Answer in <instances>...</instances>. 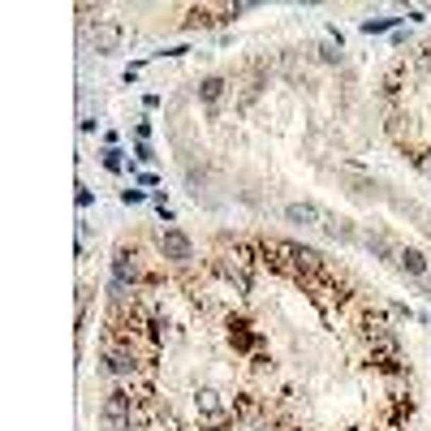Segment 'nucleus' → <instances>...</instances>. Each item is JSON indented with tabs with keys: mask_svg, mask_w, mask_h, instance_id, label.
I'll list each match as a JSON object with an SVG mask.
<instances>
[{
	"mask_svg": "<svg viewBox=\"0 0 431 431\" xmlns=\"http://www.w3.org/2000/svg\"><path fill=\"white\" fill-rule=\"evenodd\" d=\"M328 237H337V242H354V225L345 220V216H332V211H323V225H319Z\"/></svg>",
	"mask_w": 431,
	"mask_h": 431,
	"instance_id": "nucleus-9",
	"label": "nucleus"
},
{
	"mask_svg": "<svg viewBox=\"0 0 431 431\" xmlns=\"http://www.w3.org/2000/svg\"><path fill=\"white\" fill-rule=\"evenodd\" d=\"M159 254H164V259H173V263H190L194 259V242L181 233V229H159Z\"/></svg>",
	"mask_w": 431,
	"mask_h": 431,
	"instance_id": "nucleus-3",
	"label": "nucleus"
},
{
	"mask_svg": "<svg viewBox=\"0 0 431 431\" xmlns=\"http://www.w3.org/2000/svg\"><path fill=\"white\" fill-rule=\"evenodd\" d=\"M211 22H216V18H211V9H190V18H186L181 26H186V30H194V26H211Z\"/></svg>",
	"mask_w": 431,
	"mask_h": 431,
	"instance_id": "nucleus-13",
	"label": "nucleus"
},
{
	"mask_svg": "<svg viewBox=\"0 0 431 431\" xmlns=\"http://www.w3.org/2000/svg\"><path fill=\"white\" fill-rule=\"evenodd\" d=\"M366 246H371V250H375V254H384V259H388V254H393V250H388V242H384V237H366ZM393 259H397V254H393Z\"/></svg>",
	"mask_w": 431,
	"mask_h": 431,
	"instance_id": "nucleus-16",
	"label": "nucleus"
},
{
	"mask_svg": "<svg viewBox=\"0 0 431 431\" xmlns=\"http://www.w3.org/2000/svg\"><path fill=\"white\" fill-rule=\"evenodd\" d=\"M397 267L410 272V276H427V254L414 250V246H405V250H397Z\"/></svg>",
	"mask_w": 431,
	"mask_h": 431,
	"instance_id": "nucleus-8",
	"label": "nucleus"
},
{
	"mask_svg": "<svg viewBox=\"0 0 431 431\" xmlns=\"http://www.w3.org/2000/svg\"><path fill=\"white\" fill-rule=\"evenodd\" d=\"M285 220L289 225H323V211L315 203H285Z\"/></svg>",
	"mask_w": 431,
	"mask_h": 431,
	"instance_id": "nucleus-7",
	"label": "nucleus"
},
{
	"mask_svg": "<svg viewBox=\"0 0 431 431\" xmlns=\"http://www.w3.org/2000/svg\"><path fill=\"white\" fill-rule=\"evenodd\" d=\"M401 18H366L362 22V35H384V30H393Z\"/></svg>",
	"mask_w": 431,
	"mask_h": 431,
	"instance_id": "nucleus-11",
	"label": "nucleus"
},
{
	"mask_svg": "<svg viewBox=\"0 0 431 431\" xmlns=\"http://www.w3.org/2000/svg\"><path fill=\"white\" fill-rule=\"evenodd\" d=\"M91 43H95V52H103V57H108V52H117L121 47V26L117 22H95L91 26Z\"/></svg>",
	"mask_w": 431,
	"mask_h": 431,
	"instance_id": "nucleus-5",
	"label": "nucleus"
},
{
	"mask_svg": "<svg viewBox=\"0 0 431 431\" xmlns=\"http://www.w3.org/2000/svg\"><path fill=\"white\" fill-rule=\"evenodd\" d=\"M229 341H233V349H242V354H250L254 345H259V332L250 328L246 319H229Z\"/></svg>",
	"mask_w": 431,
	"mask_h": 431,
	"instance_id": "nucleus-6",
	"label": "nucleus"
},
{
	"mask_svg": "<svg viewBox=\"0 0 431 431\" xmlns=\"http://www.w3.org/2000/svg\"><path fill=\"white\" fill-rule=\"evenodd\" d=\"M130 285H138V263H134L130 250H117V259H113V289L130 293Z\"/></svg>",
	"mask_w": 431,
	"mask_h": 431,
	"instance_id": "nucleus-4",
	"label": "nucleus"
},
{
	"mask_svg": "<svg viewBox=\"0 0 431 431\" xmlns=\"http://www.w3.org/2000/svg\"><path fill=\"white\" fill-rule=\"evenodd\" d=\"M121 164H125L121 151H117V147H103V169H108V173H121Z\"/></svg>",
	"mask_w": 431,
	"mask_h": 431,
	"instance_id": "nucleus-14",
	"label": "nucleus"
},
{
	"mask_svg": "<svg viewBox=\"0 0 431 431\" xmlns=\"http://www.w3.org/2000/svg\"><path fill=\"white\" fill-rule=\"evenodd\" d=\"M194 410H198V418L207 427H225L229 422V405H225V397L216 393V388H198L194 393Z\"/></svg>",
	"mask_w": 431,
	"mask_h": 431,
	"instance_id": "nucleus-2",
	"label": "nucleus"
},
{
	"mask_svg": "<svg viewBox=\"0 0 431 431\" xmlns=\"http://www.w3.org/2000/svg\"><path fill=\"white\" fill-rule=\"evenodd\" d=\"M345 177H349V194H362V198H366V194H375V181H371V177H358L354 169H349Z\"/></svg>",
	"mask_w": 431,
	"mask_h": 431,
	"instance_id": "nucleus-12",
	"label": "nucleus"
},
{
	"mask_svg": "<svg viewBox=\"0 0 431 431\" xmlns=\"http://www.w3.org/2000/svg\"><path fill=\"white\" fill-rule=\"evenodd\" d=\"M99 422H103L108 431H130V422H134V397H130V393H121V388H113V393L103 397Z\"/></svg>",
	"mask_w": 431,
	"mask_h": 431,
	"instance_id": "nucleus-1",
	"label": "nucleus"
},
{
	"mask_svg": "<svg viewBox=\"0 0 431 431\" xmlns=\"http://www.w3.org/2000/svg\"><path fill=\"white\" fill-rule=\"evenodd\" d=\"M225 91H229V82H225L220 74H211V78H203V82H198V99H203V103H220V99H225Z\"/></svg>",
	"mask_w": 431,
	"mask_h": 431,
	"instance_id": "nucleus-10",
	"label": "nucleus"
},
{
	"mask_svg": "<svg viewBox=\"0 0 431 431\" xmlns=\"http://www.w3.org/2000/svg\"><path fill=\"white\" fill-rule=\"evenodd\" d=\"M319 57L328 61V65H341V43H323V47H319Z\"/></svg>",
	"mask_w": 431,
	"mask_h": 431,
	"instance_id": "nucleus-15",
	"label": "nucleus"
},
{
	"mask_svg": "<svg viewBox=\"0 0 431 431\" xmlns=\"http://www.w3.org/2000/svg\"><path fill=\"white\" fill-rule=\"evenodd\" d=\"M134 155L142 159V164H151V159H155V151H151V142H138V147H134Z\"/></svg>",
	"mask_w": 431,
	"mask_h": 431,
	"instance_id": "nucleus-17",
	"label": "nucleus"
},
{
	"mask_svg": "<svg viewBox=\"0 0 431 431\" xmlns=\"http://www.w3.org/2000/svg\"><path fill=\"white\" fill-rule=\"evenodd\" d=\"M121 203L130 207V203H142V190H121Z\"/></svg>",
	"mask_w": 431,
	"mask_h": 431,
	"instance_id": "nucleus-18",
	"label": "nucleus"
}]
</instances>
